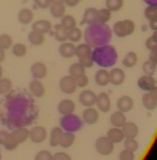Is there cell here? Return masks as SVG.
Listing matches in <instances>:
<instances>
[{
	"label": "cell",
	"mask_w": 157,
	"mask_h": 160,
	"mask_svg": "<svg viewBox=\"0 0 157 160\" xmlns=\"http://www.w3.org/2000/svg\"><path fill=\"white\" fill-rule=\"evenodd\" d=\"M80 2H81L80 0H64V4L66 7H70V8L76 7Z\"/></svg>",
	"instance_id": "cell-54"
},
{
	"label": "cell",
	"mask_w": 157,
	"mask_h": 160,
	"mask_svg": "<svg viewBox=\"0 0 157 160\" xmlns=\"http://www.w3.org/2000/svg\"><path fill=\"white\" fill-rule=\"evenodd\" d=\"M98 22V9L95 7H88L83 13L81 24L89 25Z\"/></svg>",
	"instance_id": "cell-23"
},
{
	"label": "cell",
	"mask_w": 157,
	"mask_h": 160,
	"mask_svg": "<svg viewBox=\"0 0 157 160\" xmlns=\"http://www.w3.org/2000/svg\"><path fill=\"white\" fill-rule=\"evenodd\" d=\"M76 110V104L74 101L69 98L61 100L57 105V112L62 116L74 113Z\"/></svg>",
	"instance_id": "cell-14"
},
{
	"label": "cell",
	"mask_w": 157,
	"mask_h": 160,
	"mask_svg": "<svg viewBox=\"0 0 157 160\" xmlns=\"http://www.w3.org/2000/svg\"><path fill=\"white\" fill-rule=\"evenodd\" d=\"M63 129L60 127H55L51 130L49 133V144L51 147H57L59 146V140L62 135Z\"/></svg>",
	"instance_id": "cell-33"
},
{
	"label": "cell",
	"mask_w": 157,
	"mask_h": 160,
	"mask_svg": "<svg viewBox=\"0 0 157 160\" xmlns=\"http://www.w3.org/2000/svg\"><path fill=\"white\" fill-rule=\"evenodd\" d=\"M51 4L56 3H64V0H50Z\"/></svg>",
	"instance_id": "cell-58"
},
{
	"label": "cell",
	"mask_w": 157,
	"mask_h": 160,
	"mask_svg": "<svg viewBox=\"0 0 157 160\" xmlns=\"http://www.w3.org/2000/svg\"><path fill=\"white\" fill-rule=\"evenodd\" d=\"M93 48L89 44L84 42L80 43L75 47V57L79 58H84L87 56H92Z\"/></svg>",
	"instance_id": "cell-32"
},
{
	"label": "cell",
	"mask_w": 157,
	"mask_h": 160,
	"mask_svg": "<svg viewBox=\"0 0 157 160\" xmlns=\"http://www.w3.org/2000/svg\"><path fill=\"white\" fill-rule=\"evenodd\" d=\"M35 160H52V154L48 150H41L36 153Z\"/></svg>",
	"instance_id": "cell-47"
},
{
	"label": "cell",
	"mask_w": 157,
	"mask_h": 160,
	"mask_svg": "<svg viewBox=\"0 0 157 160\" xmlns=\"http://www.w3.org/2000/svg\"><path fill=\"white\" fill-rule=\"evenodd\" d=\"M81 119L88 125H95L99 119V112L94 107L85 108L81 115Z\"/></svg>",
	"instance_id": "cell-12"
},
{
	"label": "cell",
	"mask_w": 157,
	"mask_h": 160,
	"mask_svg": "<svg viewBox=\"0 0 157 160\" xmlns=\"http://www.w3.org/2000/svg\"><path fill=\"white\" fill-rule=\"evenodd\" d=\"M124 149L135 152L138 149L139 144L136 138H124Z\"/></svg>",
	"instance_id": "cell-45"
},
{
	"label": "cell",
	"mask_w": 157,
	"mask_h": 160,
	"mask_svg": "<svg viewBox=\"0 0 157 160\" xmlns=\"http://www.w3.org/2000/svg\"><path fill=\"white\" fill-rule=\"evenodd\" d=\"M31 73L33 78L36 79H43L48 75V67L44 62L36 61L31 66Z\"/></svg>",
	"instance_id": "cell-15"
},
{
	"label": "cell",
	"mask_w": 157,
	"mask_h": 160,
	"mask_svg": "<svg viewBox=\"0 0 157 160\" xmlns=\"http://www.w3.org/2000/svg\"><path fill=\"white\" fill-rule=\"evenodd\" d=\"M13 88V82L8 78L2 77L0 78V95L8 93Z\"/></svg>",
	"instance_id": "cell-42"
},
{
	"label": "cell",
	"mask_w": 157,
	"mask_h": 160,
	"mask_svg": "<svg viewBox=\"0 0 157 160\" xmlns=\"http://www.w3.org/2000/svg\"><path fill=\"white\" fill-rule=\"evenodd\" d=\"M135 23L132 20L125 19L114 23L112 28V32L117 38H122L131 35L135 32Z\"/></svg>",
	"instance_id": "cell-3"
},
{
	"label": "cell",
	"mask_w": 157,
	"mask_h": 160,
	"mask_svg": "<svg viewBox=\"0 0 157 160\" xmlns=\"http://www.w3.org/2000/svg\"><path fill=\"white\" fill-rule=\"evenodd\" d=\"M124 138H136L139 133V127L134 122H126L121 128Z\"/></svg>",
	"instance_id": "cell-24"
},
{
	"label": "cell",
	"mask_w": 157,
	"mask_h": 160,
	"mask_svg": "<svg viewBox=\"0 0 157 160\" xmlns=\"http://www.w3.org/2000/svg\"><path fill=\"white\" fill-rule=\"evenodd\" d=\"M28 88L31 94L35 98H42L45 94V87L40 79H33L29 82Z\"/></svg>",
	"instance_id": "cell-18"
},
{
	"label": "cell",
	"mask_w": 157,
	"mask_h": 160,
	"mask_svg": "<svg viewBox=\"0 0 157 160\" xmlns=\"http://www.w3.org/2000/svg\"><path fill=\"white\" fill-rule=\"evenodd\" d=\"M59 124L64 131L75 133L82 128L83 121L78 115L73 113L63 116L59 121Z\"/></svg>",
	"instance_id": "cell-4"
},
{
	"label": "cell",
	"mask_w": 157,
	"mask_h": 160,
	"mask_svg": "<svg viewBox=\"0 0 157 160\" xmlns=\"http://www.w3.org/2000/svg\"><path fill=\"white\" fill-rule=\"evenodd\" d=\"M119 160H135V152L124 149L120 152Z\"/></svg>",
	"instance_id": "cell-49"
},
{
	"label": "cell",
	"mask_w": 157,
	"mask_h": 160,
	"mask_svg": "<svg viewBox=\"0 0 157 160\" xmlns=\"http://www.w3.org/2000/svg\"><path fill=\"white\" fill-rule=\"evenodd\" d=\"M75 47L76 46L72 42L67 41V42H61L59 47V54L60 57L65 59H71L75 57Z\"/></svg>",
	"instance_id": "cell-19"
},
{
	"label": "cell",
	"mask_w": 157,
	"mask_h": 160,
	"mask_svg": "<svg viewBox=\"0 0 157 160\" xmlns=\"http://www.w3.org/2000/svg\"><path fill=\"white\" fill-rule=\"evenodd\" d=\"M84 33L80 28L76 27L68 30V41L75 44L80 42L83 39Z\"/></svg>",
	"instance_id": "cell-34"
},
{
	"label": "cell",
	"mask_w": 157,
	"mask_h": 160,
	"mask_svg": "<svg viewBox=\"0 0 157 160\" xmlns=\"http://www.w3.org/2000/svg\"><path fill=\"white\" fill-rule=\"evenodd\" d=\"M141 68H142V72L144 73V75L153 76L155 74V72H156L157 64H154V63L151 62V61H149L148 60V61H145L143 63L142 66H141Z\"/></svg>",
	"instance_id": "cell-43"
},
{
	"label": "cell",
	"mask_w": 157,
	"mask_h": 160,
	"mask_svg": "<svg viewBox=\"0 0 157 160\" xmlns=\"http://www.w3.org/2000/svg\"><path fill=\"white\" fill-rule=\"evenodd\" d=\"M112 18V12L107 8H102L98 10V22L107 24Z\"/></svg>",
	"instance_id": "cell-41"
},
{
	"label": "cell",
	"mask_w": 157,
	"mask_h": 160,
	"mask_svg": "<svg viewBox=\"0 0 157 160\" xmlns=\"http://www.w3.org/2000/svg\"><path fill=\"white\" fill-rule=\"evenodd\" d=\"M92 58L95 64L102 68H107L113 67L117 64L118 53L114 47L107 44L93 48Z\"/></svg>",
	"instance_id": "cell-2"
},
{
	"label": "cell",
	"mask_w": 157,
	"mask_h": 160,
	"mask_svg": "<svg viewBox=\"0 0 157 160\" xmlns=\"http://www.w3.org/2000/svg\"><path fill=\"white\" fill-rule=\"evenodd\" d=\"M48 138V132L42 126H35L29 130V139L35 144H41Z\"/></svg>",
	"instance_id": "cell-7"
},
{
	"label": "cell",
	"mask_w": 157,
	"mask_h": 160,
	"mask_svg": "<svg viewBox=\"0 0 157 160\" xmlns=\"http://www.w3.org/2000/svg\"><path fill=\"white\" fill-rule=\"evenodd\" d=\"M95 105L99 112L102 113H108L110 112L112 108V103L110 97L107 92H100L97 94L96 103Z\"/></svg>",
	"instance_id": "cell-8"
},
{
	"label": "cell",
	"mask_w": 157,
	"mask_h": 160,
	"mask_svg": "<svg viewBox=\"0 0 157 160\" xmlns=\"http://www.w3.org/2000/svg\"><path fill=\"white\" fill-rule=\"evenodd\" d=\"M3 147L5 148L7 151H13L18 147V144L13 141V138H12L11 136H10V138H9V140L7 141V142L4 144Z\"/></svg>",
	"instance_id": "cell-53"
},
{
	"label": "cell",
	"mask_w": 157,
	"mask_h": 160,
	"mask_svg": "<svg viewBox=\"0 0 157 160\" xmlns=\"http://www.w3.org/2000/svg\"><path fill=\"white\" fill-rule=\"evenodd\" d=\"M75 83L78 88H85L89 83V78L86 75V74L82 75H80V76L74 78Z\"/></svg>",
	"instance_id": "cell-46"
},
{
	"label": "cell",
	"mask_w": 157,
	"mask_h": 160,
	"mask_svg": "<svg viewBox=\"0 0 157 160\" xmlns=\"http://www.w3.org/2000/svg\"><path fill=\"white\" fill-rule=\"evenodd\" d=\"M149 61L157 64V50H151L149 53Z\"/></svg>",
	"instance_id": "cell-55"
},
{
	"label": "cell",
	"mask_w": 157,
	"mask_h": 160,
	"mask_svg": "<svg viewBox=\"0 0 157 160\" xmlns=\"http://www.w3.org/2000/svg\"><path fill=\"white\" fill-rule=\"evenodd\" d=\"M59 88L62 93L67 95H72L76 92L77 87L74 78L67 75L63 76L59 81Z\"/></svg>",
	"instance_id": "cell-6"
},
{
	"label": "cell",
	"mask_w": 157,
	"mask_h": 160,
	"mask_svg": "<svg viewBox=\"0 0 157 160\" xmlns=\"http://www.w3.org/2000/svg\"><path fill=\"white\" fill-rule=\"evenodd\" d=\"M13 44V39L10 35L7 33H3L0 35V48L2 50H7L11 49Z\"/></svg>",
	"instance_id": "cell-38"
},
{
	"label": "cell",
	"mask_w": 157,
	"mask_h": 160,
	"mask_svg": "<svg viewBox=\"0 0 157 160\" xmlns=\"http://www.w3.org/2000/svg\"><path fill=\"white\" fill-rule=\"evenodd\" d=\"M52 28H53V25L49 20H38V21H33L31 24L32 30L40 32L43 35H46V34L52 32Z\"/></svg>",
	"instance_id": "cell-17"
},
{
	"label": "cell",
	"mask_w": 157,
	"mask_h": 160,
	"mask_svg": "<svg viewBox=\"0 0 157 160\" xmlns=\"http://www.w3.org/2000/svg\"><path fill=\"white\" fill-rule=\"evenodd\" d=\"M97 94L91 90H84L79 93L78 100L80 104L84 108L94 107L96 103Z\"/></svg>",
	"instance_id": "cell-10"
},
{
	"label": "cell",
	"mask_w": 157,
	"mask_h": 160,
	"mask_svg": "<svg viewBox=\"0 0 157 160\" xmlns=\"http://www.w3.org/2000/svg\"><path fill=\"white\" fill-rule=\"evenodd\" d=\"M95 148L99 155L107 156L113 153L114 150V144L106 137H100L95 141Z\"/></svg>",
	"instance_id": "cell-5"
},
{
	"label": "cell",
	"mask_w": 157,
	"mask_h": 160,
	"mask_svg": "<svg viewBox=\"0 0 157 160\" xmlns=\"http://www.w3.org/2000/svg\"><path fill=\"white\" fill-rule=\"evenodd\" d=\"M51 15L56 19H61L66 14L67 7L64 3L51 4L49 7Z\"/></svg>",
	"instance_id": "cell-30"
},
{
	"label": "cell",
	"mask_w": 157,
	"mask_h": 160,
	"mask_svg": "<svg viewBox=\"0 0 157 160\" xmlns=\"http://www.w3.org/2000/svg\"><path fill=\"white\" fill-rule=\"evenodd\" d=\"M95 82L101 87H105L110 84V73L106 68H100L95 72L94 76Z\"/></svg>",
	"instance_id": "cell-22"
},
{
	"label": "cell",
	"mask_w": 157,
	"mask_h": 160,
	"mask_svg": "<svg viewBox=\"0 0 157 160\" xmlns=\"http://www.w3.org/2000/svg\"><path fill=\"white\" fill-rule=\"evenodd\" d=\"M138 88L145 92H149L154 89L157 88L156 80L153 76L143 75L140 76L137 82Z\"/></svg>",
	"instance_id": "cell-13"
},
{
	"label": "cell",
	"mask_w": 157,
	"mask_h": 160,
	"mask_svg": "<svg viewBox=\"0 0 157 160\" xmlns=\"http://www.w3.org/2000/svg\"><path fill=\"white\" fill-rule=\"evenodd\" d=\"M6 59V51L0 48V64L3 62Z\"/></svg>",
	"instance_id": "cell-57"
},
{
	"label": "cell",
	"mask_w": 157,
	"mask_h": 160,
	"mask_svg": "<svg viewBox=\"0 0 157 160\" xmlns=\"http://www.w3.org/2000/svg\"><path fill=\"white\" fill-rule=\"evenodd\" d=\"M84 37L86 43L92 48L109 44L112 38V30L107 24L96 22L89 24L86 28Z\"/></svg>",
	"instance_id": "cell-1"
},
{
	"label": "cell",
	"mask_w": 157,
	"mask_h": 160,
	"mask_svg": "<svg viewBox=\"0 0 157 160\" xmlns=\"http://www.w3.org/2000/svg\"><path fill=\"white\" fill-rule=\"evenodd\" d=\"M52 32L53 33L54 38L59 42H64L68 41V30L60 24L53 26Z\"/></svg>",
	"instance_id": "cell-26"
},
{
	"label": "cell",
	"mask_w": 157,
	"mask_h": 160,
	"mask_svg": "<svg viewBox=\"0 0 157 160\" xmlns=\"http://www.w3.org/2000/svg\"><path fill=\"white\" fill-rule=\"evenodd\" d=\"M134 100L131 97L128 95H122L117 99L116 103L117 108L120 112H122L124 113L130 112L134 108Z\"/></svg>",
	"instance_id": "cell-16"
},
{
	"label": "cell",
	"mask_w": 157,
	"mask_h": 160,
	"mask_svg": "<svg viewBox=\"0 0 157 160\" xmlns=\"http://www.w3.org/2000/svg\"><path fill=\"white\" fill-rule=\"evenodd\" d=\"M106 8L113 13V12H118L123 8L124 4V0H106L105 2Z\"/></svg>",
	"instance_id": "cell-39"
},
{
	"label": "cell",
	"mask_w": 157,
	"mask_h": 160,
	"mask_svg": "<svg viewBox=\"0 0 157 160\" xmlns=\"http://www.w3.org/2000/svg\"><path fill=\"white\" fill-rule=\"evenodd\" d=\"M3 72H4L3 68H2V66L1 65V64H0V78H2V77H3Z\"/></svg>",
	"instance_id": "cell-59"
},
{
	"label": "cell",
	"mask_w": 157,
	"mask_h": 160,
	"mask_svg": "<svg viewBox=\"0 0 157 160\" xmlns=\"http://www.w3.org/2000/svg\"><path fill=\"white\" fill-rule=\"evenodd\" d=\"M145 47L148 50H157V32H153L152 35L146 38L145 42Z\"/></svg>",
	"instance_id": "cell-44"
},
{
	"label": "cell",
	"mask_w": 157,
	"mask_h": 160,
	"mask_svg": "<svg viewBox=\"0 0 157 160\" xmlns=\"http://www.w3.org/2000/svg\"><path fill=\"white\" fill-rule=\"evenodd\" d=\"M107 137L113 143V144H120L124 141V136L121 128L118 127H112L107 131Z\"/></svg>",
	"instance_id": "cell-29"
},
{
	"label": "cell",
	"mask_w": 157,
	"mask_h": 160,
	"mask_svg": "<svg viewBox=\"0 0 157 160\" xmlns=\"http://www.w3.org/2000/svg\"><path fill=\"white\" fill-rule=\"evenodd\" d=\"M12 53L14 57L17 58H22L25 57L27 53V46L22 42H16L13 43L11 47Z\"/></svg>",
	"instance_id": "cell-36"
},
{
	"label": "cell",
	"mask_w": 157,
	"mask_h": 160,
	"mask_svg": "<svg viewBox=\"0 0 157 160\" xmlns=\"http://www.w3.org/2000/svg\"><path fill=\"white\" fill-rule=\"evenodd\" d=\"M78 62L81 63L86 69L87 68H91L94 66L95 64V62H94L93 58L92 56H87L84 57V58H81L78 59Z\"/></svg>",
	"instance_id": "cell-48"
},
{
	"label": "cell",
	"mask_w": 157,
	"mask_h": 160,
	"mask_svg": "<svg viewBox=\"0 0 157 160\" xmlns=\"http://www.w3.org/2000/svg\"><path fill=\"white\" fill-rule=\"evenodd\" d=\"M75 140H76V136L74 133L64 131L59 140V146H60L63 148H69L74 144Z\"/></svg>",
	"instance_id": "cell-28"
},
{
	"label": "cell",
	"mask_w": 157,
	"mask_h": 160,
	"mask_svg": "<svg viewBox=\"0 0 157 160\" xmlns=\"http://www.w3.org/2000/svg\"><path fill=\"white\" fill-rule=\"evenodd\" d=\"M10 136L13 141L19 145L27 141L29 138V130L25 127H19L10 133Z\"/></svg>",
	"instance_id": "cell-20"
},
{
	"label": "cell",
	"mask_w": 157,
	"mask_h": 160,
	"mask_svg": "<svg viewBox=\"0 0 157 160\" xmlns=\"http://www.w3.org/2000/svg\"><path fill=\"white\" fill-rule=\"evenodd\" d=\"M138 61V54L135 51H129L123 58L122 64L126 68H133L137 65Z\"/></svg>",
	"instance_id": "cell-31"
},
{
	"label": "cell",
	"mask_w": 157,
	"mask_h": 160,
	"mask_svg": "<svg viewBox=\"0 0 157 160\" xmlns=\"http://www.w3.org/2000/svg\"><path fill=\"white\" fill-rule=\"evenodd\" d=\"M27 40L31 45L34 47H40L45 42V36L40 32L31 30L27 35Z\"/></svg>",
	"instance_id": "cell-27"
},
{
	"label": "cell",
	"mask_w": 157,
	"mask_h": 160,
	"mask_svg": "<svg viewBox=\"0 0 157 160\" xmlns=\"http://www.w3.org/2000/svg\"><path fill=\"white\" fill-rule=\"evenodd\" d=\"M52 160H73L71 156L67 152H58L52 155Z\"/></svg>",
	"instance_id": "cell-50"
},
{
	"label": "cell",
	"mask_w": 157,
	"mask_h": 160,
	"mask_svg": "<svg viewBox=\"0 0 157 160\" xmlns=\"http://www.w3.org/2000/svg\"><path fill=\"white\" fill-rule=\"evenodd\" d=\"M34 2L36 4L38 8L42 10L48 9L51 5L50 0H34Z\"/></svg>",
	"instance_id": "cell-51"
},
{
	"label": "cell",
	"mask_w": 157,
	"mask_h": 160,
	"mask_svg": "<svg viewBox=\"0 0 157 160\" xmlns=\"http://www.w3.org/2000/svg\"><path fill=\"white\" fill-rule=\"evenodd\" d=\"M10 137V132L7 130H0V145L4 146Z\"/></svg>",
	"instance_id": "cell-52"
},
{
	"label": "cell",
	"mask_w": 157,
	"mask_h": 160,
	"mask_svg": "<svg viewBox=\"0 0 157 160\" xmlns=\"http://www.w3.org/2000/svg\"><path fill=\"white\" fill-rule=\"evenodd\" d=\"M18 21L21 24L24 26H27L32 24L35 19V13L31 9L22 8L20 10L17 14Z\"/></svg>",
	"instance_id": "cell-21"
},
{
	"label": "cell",
	"mask_w": 157,
	"mask_h": 160,
	"mask_svg": "<svg viewBox=\"0 0 157 160\" xmlns=\"http://www.w3.org/2000/svg\"><path fill=\"white\" fill-rule=\"evenodd\" d=\"M148 27L152 31V32H155L157 30V21H149V26Z\"/></svg>",
	"instance_id": "cell-56"
},
{
	"label": "cell",
	"mask_w": 157,
	"mask_h": 160,
	"mask_svg": "<svg viewBox=\"0 0 157 160\" xmlns=\"http://www.w3.org/2000/svg\"><path fill=\"white\" fill-rule=\"evenodd\" d=\"M2 110L0 109V120L2 119Z\"/></svg>",
	"instance_id": "cell-60"
},
{
	"label": "cell",
	"mask_w": 157,
	"mask_h": 160,
	"mask_svg": "<svg viewBox=\"0 0 157 160\" xmlns=\"http://www.w3.org/2000/svg\"><path fill=\"white\" fill-rule=\"evenodd\" d=\"M144 17L148 21H157V5H148L144 10Z\"/></svg>",
	"instance_id": "cell-37"
},
{
	"label": "cell",
	"mask_w": 157,
	"mask_h": 160,
	"mask_svg": "<svg viewBox=\"0 0 157 160\" xmlns=\"http://www.w3.org/2000/svg\"><path fill=\"white\" fill-rule=\"evenodd\" d=\"M69 75L72 76L73 78H77V77L86 74V68L78 61V62L73 63L70 64L68 69Z\"/></svg>",
	"instance_id": "cell-35"
},
{
	"label": "cell",
	"mask_w": 157,
	"mask_h": 160,
	"mask_svg": "<svg viewBox=\"0 0 157 160\" xmlns=\"http://www.w3.org/2000/svg\"><path fill=\"white\" fill-rule=\"evenodd\" d=\"M110 73V83L115 87H119L124 84L126 80V74L124 69L121 68H112Z\"/></svg>",
	"instance_id": "cell-11"
},
{
	"label": "cell",
	"mask_w": 157,
	"mask_h": 160,
	"mask_svg": "<svg viewBox=\"0 0 157 160\" xmlns=\"http://www.w3.org/2000/svg\"><path fill=\"white\" fill-rule=\"evenodd\" d=\"M141 104L146 110H155L157 108V88L145 93L141 96Z\"/></svg>",
	"instance_id": "cell-9"
},
{
	"label": "cell",
	"mask_w": 157,
	"mask_h": 160,
	"mask_svg": "<svg viewBox=\"0 0 157 160\" xmlns=\"http://www.w3.org/2000/svg\"><path fill=\"white\" fill-rule=\"evenodd\" d=\"M60 24L64 26L67 30L73 28L77 26V20L74 16L70 14H65L60 19Z\"/></svg>",
	"instance_id": "cell-40"
},
{
	"label": "cell",
	"mask_w": 157,
	"mask_h": 160,
	"mask_svg": "<svg viewBox=\"0 0 157 160\" xmlns=\"http://www.w3.org/2000/svg\"><path fill=\"white\" fill-rule=\"evenodd\" d=\"M110 122L112 127L122 128L123 126L127 122L125 113L120 112L118 110L116 111V112H113L110 117Z\"/></svg>",
	"instance_id": "cell-25"
}]
</instances>
